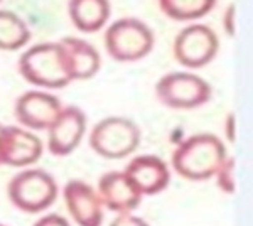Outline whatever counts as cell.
Masks as SVG:
<instances>
[{"label": "cell", "mask_w": 253, "mask_h": 226, "mask_svg": "<svg viewBox=\"0 0 253 226\" xmlns=\"http://www.w3.org/2000/svg\"><path fill=\"white\" fill-rule=\"evenodd\" d=\"M226 147L214 134H196L175 147L172 169L187 181H208L226 159Z\"/></svg>", "instance_id": "6da1fadb"}, {"label": "cell", "mask_w": 253, "mask_h": 226, "mask_svg": "<svg viewBox=\"0 0 253 226\" xmlns=\"http://www.w3.org/2000/svg\"><path fill=\"white\" fill-rule=\"evenodd\" d=\"M19 73L32 86L61 90L71 83L63 64L59 43H39L19 57Z\"/></svg>", "instance_id": "7a4b0ae2"}, {"label": "cell", "mask_w": 253, "mask_h": 226, "mask_svg": "<svg viewBox=\"0 0 253 226\" xmlns=\"http://www.w3.org/2000/svg\"><path fill=\"white\" fill-rule=\"evenodd\" d=\"M7 196L15 209L38 215L56 203L58 182L42 169H24L9 181Z\"/></svg>", "instance_id": "3957f363"}, {"label": "cell", "mask_w": 253, "mask_h": 226, "mask_svg": "<svg viewBox=\"0 0 253 226\" xmlns=\"http://www.w3.org/2000/svg\"><path fill=\"white\" fill-rule=\"evenodd\" d=\"M156 44L152 29L135 17H124L105 32V49L117 63H135L149 56Z\"/></svg>", "instance_id": "277c9868"}, {"label": "cell", "mask_w": 253, "mask_h": 226, "mask_svg": "<svg viewBox=\"0 0 253 226\" xmlns=\"http://www.w3.org/2000/svg\"><path fill=\"white\" fill-rule=\"evenodd\" d=\"M140 129L125 117H107L98 122L89 134V147L96 155L120 160L133 154L140 145Z\"/></svg>", "instance_id": "5b68a950"}, {"label": "cell", "mask_w": 253, "mask_h": 226, "mask_svg": "<svg viewBox=\"0 0 253 226\" xmlns=\"http://www.w3.org/2000/svg\"><path fill=\"white\" fill-rule=\"evenodd\" d=\"M211 85L205 78L187 71L167 73L156 83V96L164 106L193 110L211 100Z\"/></svg>", "instance_id": "8992f818"}, {"label": "cell", "mask_w": 253, "mask_h": 226, "mask_svg": "<svg viewBox=\"0 0 253 226\" xmlns=\"http://www.w3.org/2000/svg\"><path fill=\"white\" fill-rule=\"evenodd\" d=\"M219 49L216 32L205 24H191L174 38L172 51L179 64L189 69L205 68L214 59Z\"/></svg>", "instance_id": "52a82bcc"}, {"label": "cell", "mask_w": 253, "mask_h": 226, "mask_svg": "<svg viewBox=\"0 0 253 226\" xmlns=\"http://www.w3.org/2000/svg\"><path fill=\"white\" fill-rule=\"evenodd\" d=\"M42 140L24 127L5 125L0 132V164L3 166H34L42 155Z\"/></svg>", "instance_id": "ba28073f"}, {"label": "cell", "mask_w": 253, "mask_h": 226, "mask_svg": "<svg viewBox=\"0 0 253 226\" xmlns=\"http://www.w3.org/2000/svg\"><path fill=\"white\" fill-rule=\"evenodd\" d=\"M86 115L80 106H63L52 125L47 129V149L56 157L73 154L86 132Z\"/></svg>", "instance_id": "9c48e42d"}, {"label": "cell", "mask_w": 253, "mask_h": 226, "mask_svg": "<svg viewBox=\"0 0 253 226\" xmlns=\"http://www.w3.org/2000/svg\"><path fill=\"white\" fill-rule=\"evenodd\" d=\"M63 105L54 94L42 90H31L15 100L14 115L27 130H47L58 118Z\"/></svg>", "instance_id": "30bf717a"}, {"label": "cell", "mask_w": 253, "mask_h": 226, "mask_svg": "<svg viewBox=\"0 0 253 226\" xmlns=\"http://www.w3.org/2000/svg\"><path fill=\"white\" fill-rule=\"evenodd\" d=\"M66 209L78 226H101L103 223V203L98 192L88 182L73 179L63 189Z\"/></svg>", "instance_id": "8fae6325"}, {"label": "cell", "mask_w": 253, "mask_h": 226, "mask_svg": "<svg viewBox=\"0 0 253 226\" xmlns=\"http://www.w3.org/2000/svg\"><path fill=\"white\" fill-rule=\"evenodd\" d=\"M142 196H156L170 182V171L166 160L157 155H137L124 169Z\"/></svg>", "instance_id": "7c38bea8"}, {"label": "cell", "mask_w": 253, "mask_h": 226, "mask_svg": "<svg viewBox=\"0 0 253 226\" xmlns=\"http://www.w3.org/2000/svg\"><path fill=\"white\" fill-rule=\"evenodd\" d=\"M98 196L103 206L117 215L132 213L138 208L144 196L137 191L124 171L105 172L98 181Z\"/></svg>", "instance_id": "4fadbf2b"}, {"label": "cell", "mask_w": 253, "mask_h": 226, "mask_svg": "<svg viewBox=\"0 0 253 226\" xmlns=\"http://www.w3.org/2000/svg\"><path fill=\"white\" fill-rule=\"evenodd\" d=\"M63 64L71 81L89 80L101 68V57L95 46L84 39L66 36L59 41Z\"/></svg>", "instance_id": "5bb4252c"}, {"label": "cell", "mask_w": 253, "mask_h": 226, "mask_svg": "<svg viewBox=\"0 0 253 226\" xmlns=\"http://www.w3.org/2000/svg\"><path fill=\"white\" fill-rule=\"evenodd\" d=\"M68 14L73 26L81 32H98L112 14L110 0H69Z\"/></svg>", "instance_id": "9a60e30c"}, {"label": "cell", "mask_w": 253, "mask_h": 226, "mask_svg": "<svg viewBox=\"0 0 253 226\" xmlns=\"http://www.w3.org/2000/svg\"><path fill=\"white\" fill-rule=\"evenodd\" d=\"M31 41V29L20 15L12 10H0V49L17 51Z\"/></svg>", "instance_id": "2e32d148"}, {"label": "cell", "mask_w": 253, "mask_h": 226, "mask_svg": "<svg viewBox=\"0 0 253 226\" xmlns=\"http://www.w3.org/2000/svg\"><path fill=\"white\" fill-rule=\"evenodd\" d=\"M216 0H159V7L169 19L187 22L210 14Z\"/></svg>", "instance_id": "e0dca14e"}, {"label": "cell", "mask_w": 253, "mask_h": 226, "mask_svg": "<svg viewBox=\"0 0 253 226\" xmlns=\"http://www.w3.org/2000/svg\"><path fill=\"white\" fill-rule=\"evenodd\" d=\"M235 169H236V160L233 157H226L213 176V178H216V186L221 189L224 194H235L236 191Z\"/></svg>", "instance_id": "ac0fdd59"}, {"label": "cell", "mask_w": 253, "mask_h": 226, "mask_svg": "<svg viewBox=\"0 0 253 226\" xmlns=\"http://www.w3.org/2000/svg\"><path fill=\"white\" fill-rule=\"evenodd\" d=\"M223 31L226 32L228 36H235V31H236V5L235 3H230L226 7L223 14Z\"/></svg>", "instance_id": "d6986e66"}, {"label": "cell", "mask_w": 253, "mask_h": 226, "mask_svg": "<svg viewBox=\"0 0 253 226\" xmlns=\"http://www.w3.org/2000/svg\"><path fill=\"white\" fill-rule=\"evenodd\" d=\"M108 226H150V225L142 220V218L132 215V213H124V215H117V218Z\"/></svg>", "instance_id": "ffe728a7"}, {"label": "cell", "mask_w": 253, "mask_h": 226, "mask_svg": "<svg viewBox=\"0 0 253 226\" xmlns=\"http://www.w3.org/2000/svg\"><path fill=\"white\" fill-rule=\"evenodd\" d=\"M34 226H71L66 218L59 216V215H46L42 218H39L34 223Z\"/></svg>", "instance_id": "44dd1931"}, {"label": "cell", "mask_w": 253, "mask_h": 226, "mask_svg": "<svg viewBox=\"0 0 253 226\" xmlns=\"http://www.w3.org/2000/svg\"><path fill=\"white\" fill-rule=\"evenodd\" d=\"M224 137L231 143L236 140V115L233 112L228 113L224 118Z\"/></svg>", "instance_id": "7402d4cb"}, {"label": "cell", "mask_w": 253, "mask_h": 226, "mask_svg": "<svg viewBox=\"0 0 253 226\" xmlns=\"http://www.w3.org/2000/svg\"><path fill=\"white\" fill-rule=\"evenodd\" d=\"M2 129H3V125H2V123H0V132H2Z\"/></svg>", "instance_id": "603a6c76"}, {"label": "cell", "mask_w": 253, "mask_h": 226, "mask_svg": "<svg viewBox=\"0 0 253 226\" xmlns=\"http://www.w3.org/2000/svg\"><path fill=\"white\" fill-rule=\"evenodd\" d=\"M0 226H5V225H2V223H0Z\"/></svg>", "instance_id": "cb8c5ba5"}]
</instances>
